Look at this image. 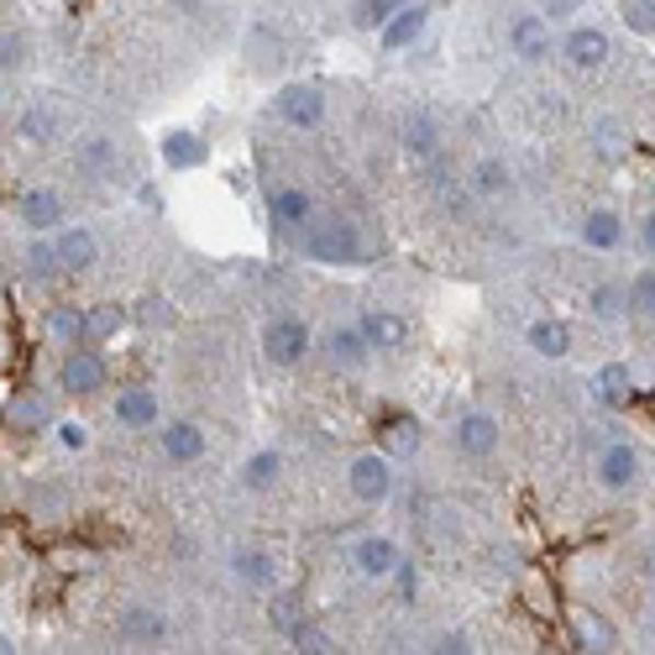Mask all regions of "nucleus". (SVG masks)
Segmentation results:
<instances>
[{
    "mask_svg": "<svg viewBox=\"0 0 655 655\" xmlns=\"http://www.w3.org/2000/svg\"><path fill=\"white\" fill-rule=\"evenodd\" d=\"M472 179H477V189H483V194H498V189L509 184V168L488 158V163H477V173H472Z\"/></svg>",
    "mask_w": 655,
    "mask_h": 655,
    "instance_id": "nucleus-41",
    "label": "nucleus"
},
{
    "mask_svg": "<svg viewBox=\"0 0 655 655\" xmlns=\"http://www.w3.org/2000/svg\"><path fill=\"white\" fill-rule=\"evenodd\" d=\"M326 347H330V362H341V368H362L368 351H373L368 336H362V326H330Z\"/></svg>",
    "mask_w": 655,
    "mask_h": 655,
    "instance_id": "nucleus-22",
    "label": "nucleus"
},
{
    "mask_svg": "<svg viewBox=\"0 0 655 655\" xmlns=\"http://www.w3.org/2000/svg\"><path fill=\"white\" fill-rule=\"evenodd\" d=\"M498 441H504V425L493 420V415H462V425H456V451L462 456H493L498 451Z\"/></svg>",
    "mask_w": 655,
    "mask_h": 655,
    "instance_id": "nucleus-8",
    "label": "nucleus"
},
{
    "mask_svg": "<svg viewBox=\"0 0 655 655\" xmlns=\"http://www.w3.org/2000/svg\"><path fill=\"white\" fill-rule=\"evenodd\" d=\"M305 247L315 262H357L362 258V236L351 221H320V226H305Z\"/></svg>",
    "mask_w": 655,
    "mask_h": 655,
    "instance_id": "nucleus-2",
    "label": "nucleus"
},
{
    "mask_svg": "<svg viewBox=\"0 0 655 655\" xmlns=\"http://www.w3.org/2000/svg\"><path fill=\"white\" fill-rule=\"evenodd\" d=\"M398 5H409V0H351V22L357 26H383Z\"/></svg>",
    "mask_w": 655,
    "mask_h": 655,
    "instance_id": "nucleus-36",
    "label": "nucleus"
},
{
    "mask_svg": "<svg viewBox=\"0 0 655 655\" xmlns=\"http://www.w3.org/2000/svg\"><path fill=\"white\" fill-rule=\"evenodd\" d=\"M624 22H630L634 32H655V0H630Z\"/></svg>",
    "mask_w": 655,
    "mask_h": 655,
    "instance_id": "nucleus-43",
    "label": "nucleus"
},
{
    "mask_svg": "<svg viewBox=\"0 0 655 655\" xmlns=\"http://www.w3.org/2000/svg\"><path fill=\"white\" fill-rule=\"evenodd\" d=\"M262 351H268L273 368H300L309 357V326L300 315H279L273 326L262 330Z\"/></svg>",
    "mask_w": 655,
    "mask_h": 655,
    "instance_id": "nucleus-3",
    "label": "nucleus"
},
{
    "mask_svg": "<svg viewBox=\"0 0 655 655\" xmlns=\"http://www.w3.org/2000/svg\"><path fill=\"white\" fill-rule=\"evenodd\" d=\"M383 445H388V456H409V451L420 445V425L404 420V415L388 420V425H383Z\"/></svg>",
    "mask_w": 655,
    "mask_h": 655,
    "instance_id": "nucleus-35",
    "label": "nucleus"
},
{
    "mask_svg": "<svg viewBox=\"0 0 655 655\" xmlns=\"http://www.w3.org/2000/svg\"><path fill=\"white\" fill-rule=\"evenodd\" d=\"M0 64H5V69L22 64V37H0Z\"/></svg>",
    "mask_w": 655,
    "mask_h": 655,
    "instance_id": "nucleus-46",
    "label": "nucleus"
},
{
    "mask_svg": "<svg viewBox=\"0 0 655 655\" xmlns=\"http://www.w3.org/2000/svg\"><path fill=\"white\" fill-rule=\"evenodd\" d=\"M562 53H566V64L572 69H583V74H592V69H603L609 64V32L603 26H572L566 32V43H562Z\"/></svg>",
    "mask_w": 655,
    "mask_h": 655,
    "instance_id": "nucleus-5",
    "label": "nucleus"
},
{
    "mask_svg": "<svg viewBox=\"0 0 655 655\" xmlns=\"http://www.w3.org/2000/svg\"><path fill=\"white\" fill-rule=\"evenodd\" d=\"M425 22H430V11H425V5H415V0H409V5H398L394 16L383 22V47H388V53H404V47L425 32Z\"/></svg>",
    "mask_w": 655,
    "mask_h": 655,
    "instance_id": "nucleus-11",
    "label": "nucleus"
},
{
    "mask_svg": "<svg viewBox=\"0 0 655 655\" xmlns=\"http://www.w3.org/2000/svg\"><path fill=\"white\" fill-rule=\"evenodd\" d=\"M273 556L268 551H236V577L241 583H252V587H273Z\"/></svg>",
    "mask_w": 655,
    "mask_h": 655,
    "instance_id": "nucleus-31",
    "label": "nucleus"
},
{
    "mask_svg": "<svg viewBox=\"0 0 655 655\" xmlns=\"http://www.w3.org/2000/svg\"><path fill=\"white\" fill-rule=\"evenodd\" d=\"M279 116L289 121V126H300V132L320 126V121H326V94H320V84H289V90L279 94Z\"/></svg>",
    "mask_w": 655,
    "mask_h": 655,
    "instance_id": "nucleus-6",
    "label": "nucleus"
},
{
    "mask_svg": "<svg viewBox=\"0 0 655 655\" xmlns=\"http://www.w3.org/2000/svg\"><path fill=\"white\" fill-rule=\"evenodd\" d=\"M294 651H305V655H326V651H336V645H330V634H326V630H315V624H305V630L294 634Z\"/></svg>",
    "mask_w": 655,
    "mask_h": 655,
    "instance_id": "nucleus-42",
    "label": "nucleus"
},
{
    "mask_svg": "<svg viewBox=\"0 0 655 655\" xmlns=\"http://www.w3.org/2000/svg\"><path fill=\"white\" fill-rule=\"evenodd\" d=\"M26 273H32V279H58V273H64L58 247H53L47 236H32V247H26Z\"/></svg>",
    "mask_w": 655,
    "mask_h": 655,
    "instance_id": "nucleus-32",
    "label": "nucleus"
},
{
    "mask_svg": "<svg viewBox=\"0 0 655 655\" xmlns=\"http://www.w3.org/2000/svg\"><path fill=\"white\" fill-rule=\"evenodd\" d=\"M268 624H273V630H279L283 640H294V634H300V630L309 624V619H305V603H300L294 592H279V598L268 603Z\"/></svg>",
    "mask_w": 655,
    "mask_h": 655,
    "instance_id": "nucleus-26",
    "label": "nucleus"
},
{
    "mask_svg": "<svg viewBox=\"0 0 655 655\" xmlns=\"http://www.w3.org/2000/svg\"><path fill=\"white\" fill-rule=\"evenodd\" d=\"M572 634H577V645H583V651H613V645H619L613 624L603 619V613H592V609L572 613Z\"/></svg>",
    "mask_w": 655,
    "mask_h": 655,
    "instance_id": "nucleus-21",
    "label": "nucleus"
},
{
    "mask_svg": "<svg viewBox=\"0 0 655 655\" xmlns=\"http://www.w3.org/2000/svg\"><path fill=\"white\" fill-rule=\"evenodd\" d=\"M279 53H283V43L273 37V32H262V26L247 37V58H258V69H273V64H279Z\"/></svg>",
    "mask_w": 655,
    "mask_h": 655,
    "instance_id": "nucleus-38",
    "label": "nucleus"
},
{
    "mask_svg": "<svg viewBox=\"0 0 655 655\" xmlns=\"http://www.w3.org/2000/svg\"><path fill=\"white\" fill-rule=\"evenodd\" d=\"M583 0H545V16H572Z\"/></svg>",
    "mask_w": 655,
    "mask_h": 655,
    "instance_id": "nucleus-48",
    "label": "nucleus"
},
{
    "mask_svg": "<svg viewBox=\"0 0 655 655\" xmlns=\"http://www.w3.org/2000/svg\"><path fill=\"white\" fill-rule=\"evenodd\" d=\"M116 420L126 430H147V425H158V394L153 388H126L116 398Z\"/></svg>",
    "mask_w": 655,
    "mask_h": 655,
    "instance_id": "nucleus-20",
    "label": "nucleus"
},
{
    "mask_svg": "<svg viewBox=\"0 0 655 655\" xmlns=\"http://www.w3.org/2000/svg\"><path fill=\"white\" fill-rule=\"evenodd\" d=\"M624 300H630V315H640V320H655V268L634 273L630 289H624Z\"/></svg>",
    "mask_w": 655,
    "mask_h": 655,
    "instance_id": "nucleus-33",
    "label": "nucleus"
},
{
    "mask_svg": "<svg viewBox=\"0 0 655 655\" xmlns=\"http://www.w3.org/2000/svg\"><path fill=\"white\" fill-rule=\"evenodd\" d=\"M121 326H126V309H121V305L84 309V341H90V347H105L111 336H121Z\"/></svg>",
    "mask_w": 655,
    "mask_h": 655,
    "instance_id": "nucleus-25",
    "label": "nucleus"
},
{
    "mask_svg": "<svg viewBox=\"0 0 655 655\" xmlns=\"http://www.w3.org/2000/svg\"><path fill=\"white\" fill-rule=\"evenodd\" d=\"M22 137H26V142L53 137V111H47V105H32V111L22 116Z\"/></svg>",
    "mask_w": 655,
    "mask_h": 655,
    "instance_id": "nucleus-40",
    "label": "nucleus"
},
{
    "mask_svg": "<svg viewBox=\"0 0 655 655\" xmlns=\"http://www.w3.org/2000/svg\"><path fill=\"white\" fill-rule=\"evenodd\" d=\"M515 53L524 64H540L551 53V16H519L515 22Z\"/></svg>",
    "mask_w": 655,
    "mask_h": 655,
    "instance_id": "nucleus-18",
    "label": "nucleus"
},
{
    "mask_svg": "<svg viewBox=\"0 0 655 655\" xmlns=\"http://www.w3.org/2000/svg\"><path fill=\"white\" fill-rule=\"evenodd\" d=\"M47 341H69V347H79V341H84V309H74V305L53 309V315H47Z\"/></svg>",
    "mask_w": 655,
    "mask_h": 655,
    "instance_id": "nucleus-29",
    "label": "nucleus"
},
{
    "mask_svg": "<svg viewBox=\"0 0 655 655\" xmlns=\"http://www.w3.org/2000/svg\"><path fill=\"white\" fill-rule=\"evenodd\" d=\"M283 477V456L279 451H258V456H247V467H241V483H247V488H273V483H279Z\"/></svg>",
    "mask_w": 655,
    "mask_h": 655,
    "instance_id": "nucleus-28",
    "label": "nucleus"
},
{
    "mask_svg": "<svg viewBox=\"0 0 655 655\" xmlns=\"http://www.w3.org/2000/svg\"><path fill=\"white\" fill-rule=\"evenodd\" d=\"M592 147H598L603 163H619V158L630 153V132H624L619 121H598V126H592Z\"/></svg>",
    "mask_w": 655,
    "mask_h": 655,
    "instance_id": "nucleus-30",
    "label": "nucleus"
},
{
    "mask_svg": "<svg viewBox=\"0 0 655 655\" xmlns=\"http://www.w3.org/2000/svg\"><path fill=\"white\" fill-rule=\"evenodd\" d=\"M205 158H211V142H200L194 132H168L163 137V163L168 168L184 173V168H200Z\"/></svg>",
    "mask_w": 655,
    "mask_h": 655,
    "instance_id": "nucleus-23",
    "label": "nucleus"
},
{
    "mask_svg": "<svg viewBox=\"0 0 655 655\" xmlns=\"http://www.w3.org/2000/svg\"><path fill=\"white\" fill-rule=\"evenodd\" d=\"M111 158H116V147H111L105 137H90L84 147H79V168H84V173H105Z\"/></svg>",
    "mask_w": 655,
    "mask_h": 655,
    "instance_id": "nucleus-37",
    "label": "nucleus"
},
{
    "mask_svg": "<svg viewBox=\"0 0 655 655\" xmlns=\"http://www.w3.org/2000/svg\"><path fill=\"white\" fill-rule=\"evenodd\" d=\"M583 241H587V247H598V252H609V247H619V241H624V221H619L613 211H587Z\"/></svg>",
    "mask_w": 655,
    "mask_h": 655,
    "instance_id": "nucleus-24",
    "label": "nucleus"
},
{
    "mask_svg": "<svg viewBox=\"0 0 655 655\" xmlns=\"http://www.w3.org/2000/svg\"><path fill=\"white\" fill-rule=\"evenodd\" d=\"M530 347H535L540 357H566V351H572V330H566L562 320H535V326H530Z\"/></svg>",
    "mask_w": 655,
    "mask_h": 655,
    "instance_id": "nucleus-27",
    "label": "nucleus"
},
{
    "mask_svg": "<svg viewBox=\"0 0 655 655\" xmlns=\"http://www.w3.org/2000/svg\"><path fill=\"white\" fill-rule=\"evenodd\" d=\"M640 247H645V252H655V215L640 226Z\"/></svg>",
    "mask_w": 655,
    "mask_h": 655,
    "instance_id": "nucleus-49",
    "label": "nucleus"
},
{
    "mask_svg": "<svg viewBox=\"0 0 655 655\" xmlns=\"http://www.w3.org/2000/svg\"><path fill=\"white\" fill-rule=\"evenodd\" d=\"M16 215H22V226H32V231H47V226L64 221V200H58L53 189H26Z\"/></svg>",
    "mask_w": 655,
    "mask_h": 655,
    "instance_id": "nucleus-16",
    "label": "nucleus"
},
{
    "mask_svg": "<svg viewBox=\"0 0 655 655\" xmlns=\"http://www.w3.org/2000/svg\"><path fill=\"white\" fill-rule=\"evenodd\" d=\"M351 493L362 498V504H388L394 498V456L388 451H368V456H357L347 472Z\"/></svg>",
    "mask_w": 655,
    "mask_h": 655,
    "instance_id": "nucleus-4",
    "label": "nucleus"
},
{
    "mask_svg": "<svg viewBox=\"0 0 655 655\" xmlns=\"http://www.w3.org/2000/svg\"><path fill=\"white\" fill-rule=\"evenodd\" d=\"M587 305L598 320H619V315H630V300H624V289L619 283H598L592 294H587Z\"/></svg>",
    "mask_w": 655,
    "mask_h": 655,
    "instance_id": "nucleus-34",
    "label": "nucleus"
},
{
    "mask_svg": "<svg viewBox=\"0 0 655 655\" xmlns=\"http://www.w3.org/2000/svg\"><path fill=\"white\" fill-rule=\"evenodd\" d=\"M362 336H368L373 351H404L415 330H409V320L394 315V309H362Z\"/></svg>",
    "mask_w": 655,
    "mask_h": 655,
    "instance_id": "nucleus-7",
    "label": "nucleus"
},
{
    "mask_svg": "<svg viewBox=\"0 0 655 655\" xmlns=\"http://www.w3.org/2000/svg\"><path fill=\"white\" fill-rule=\"evenodd\" d=\"M0 425L16 430V436H37V430L47 425V404L37 394H16L5 409H0Z\"/></svg>",
    "mask_w": 655,
    "mask_h": 655,
    "instance_id": "nucleus-17",
    "label": "nucleus"
},
{
    "mask_svg": "<svg viewBox=\"0 0 655 655\" xmlns=\"http://www.w3.org/2000/svg\"><path fill=\"white\" fill-rule=\"evenodd\" d=\"M268 211H273V226H279V231H305L309 226V194L305 189H279V194L268 200Z\"/></svg>",
    "mask_w": 655,
    "mask_h": 655,
    "instance_id": "nucleus-19",
    "label": "nucleus"
},
{
    "mask_svg": "<svg viewBox=\"0 0 655 655\" xmlns=\"http://www.w3.org/2000/svg\"><path fill=\"white\" fill-rule=\"evenodd\" d=\"M163 634H168V619L158 609H147V603L121 613V640H126V645H158Z\"/></svg>",
    "mask_w": 655,
    "mask_h": 655,
    "instance_id": "nucleus-15",
    "label": "nucleus"
},
{
    "mask_svg": "<svg viewBox=\"0 0 655 655\" xmlns=\"http://www.w3.org/2000/svg\"><path fill=\"white\" fill-rule=\"evenodd\" d=\"M357 572H362V577H394L398 572V545L388 535L357 540Z\"/></svg>",
    "mask_w": 655,
    "mask_h": 655,
    "instance_id": "nucleus-14",
    "label": "nucleus"
},
{
    "mask_svg": "<svg viewBox=\"0 0 655 655\" xmlns=\"http://www.w3.org/2000/svg\"><path fill=\"white\" fill-rule=\"evenodd\" d=\"M436 651H441V655H467L472 645H467V634H441V640H436Z\"/></svg>",
    "mask_w": 655,
    "mask_h": 655,
    "instance_id": "nucleus-47",
    "label": "nucleus"
},
{
    "mask_svg": "<svg viewBox=\"0 0 655 655\" xmlns=\"http://www.w3.org/2000/svg\"><path fill=\"white\" fill-rule=\"evenodd\" d=\"M592 398L603 404V409H619V404H630L634 398V373L624 362H609V368H598L592 373Z\"/></svg>",
    "mask_w": 655,
    "mask_h": 655,
    "instance_id": "nucleus-13",
    "label": "nucleus"
},
{
    "mask_svg": "<svg viewBox=\"0 0 655 655\" xmlns=\"http://www.w3.org/2000/svg\"><path fill=\"white\" fill-rule=\"evenodd\" d=\"M58 441L69 445V451H84V445H90V430H84V425H58Z\"/></svg>",
    "mask_w": 655,
    "mask_h": 655,
    "instance_id": "nucleus-45",
    "label": "nucleus"
},
{
    "mask_svg": "<svg viewBox=\"0 0 655 655\" xmlns=\"http://www.w3.org/2000/svg\"><path fill=\"white\" fill-rule=\"evenodd\" d=\"M58 247V262H64V273H90L94 262H100V241H94L90 226H69V231L53 241Z\"/></svg>",
    "mask_w": 655,
    "mask_h": 655,
    "instance_id": "nucleus-10",
    "label": "nucleus"
},
{
    "mask_svg": "<svg viewBox=\"0 0 655 655\" xmlns=\"http://www.w3.org/2000/svg\"><path fill=\"white\" fill-rule=\"evenodd\" d=\"M409 153H415V158H430V153H436V121L430 116L409 121Z\"/></svg>",
    "mask_w": 655,
    "mask_h": 655,
    "instance_id": "nucleus-39",
    "label": "nucleus"
},
{
    "mask_svg": "<svg viewBox=\"0 0 655 655\" xmlns=\"http://www.w3.org/2000/svg\"><path fill=\"white\" fill-rule=\"evenodd\" d=\"M634 477H640V456H634L630 441H609L603 445V456H598V483L613 493L634 488Z\"/></svg>",
    "mask_w": 655,
    "mask_h": 655,
    "instance_id": "nucleus-9",
    "label": "nucleus"
},
{
    "mask_svg": "<svg viewBox=\"0 0 655 655\" xmlns=\"http://www.w3.org/2000/svg\"><path fill=\"white\" fill-rule=\"evenodd\" d=\"M158 441H163L168 462H200V456H205V445H211V441H205V430H200L194 420H173Z\"/></svg>",
    "mask_w": 655,
    "mask_h": 655,
    "instance_id": "nucleus-12",
    "label": "nucleus"
},
{
    "mask_svg": "<svg viewBox=\"0 0 655 655\" xmlns=\"http://www.w3.org/2000/svg\"><path fill=\"white\" fill-rule=\"evenodd\" d=\"M142 326H173V305L168 300H142Z\"/></svg>",
    "mask_w": 655,
    "mask_h": 655,
    "instance_id": "nucleus-44",
    "label": "nucleus"
},
{
    "mask_svg": "<svg viewBox=\"0 0 655 655\" xmlns=\"http://www.w3.org/2000/svg\"><path fill=\"white\" fill-rule=\"evenodd\" d=\"M105 377H111V368H105V357L90 347V341H79V347L64 357V368H58V388L69 398H90L105 388Z\"/></svg>",
    "mask_w": 655,
    "mask_h": 655,
    "instance_id": "nucleus-1",
    "label": "nucleus"
}]
</instances>
